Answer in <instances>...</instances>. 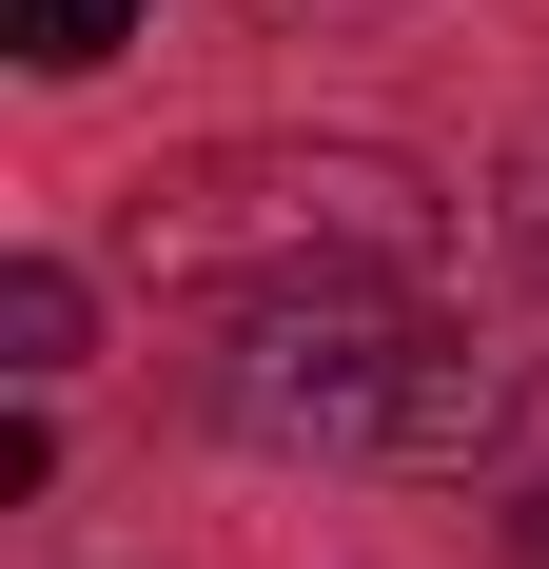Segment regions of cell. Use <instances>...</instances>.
<instances>
[{
	"label": "cell",
	"instance_id": "6da1fadb",
	"mask_svg": "<svg viewBox=\"0 0 549 569\" xmlns=\"http://www.w3.org/2000/svg\"><path fill=\"white\" fill-rule=\"evenodd\" d=\"M217 432L256 452H333V471H471L510 452L530 412V353L432 315L412 276H274V295H217V353H197Z\"/></svg>",
	"mask_w": 549,
	"mask_h": 569
},
{
	"label": "cell",
	"instance_id": "7a4b0ae2",
	"mask_svg": "<svg viewBox=\"0 0 549 569\" xmlns=\"http://www.w3.org/2000/svg\"><path fill=\"white\" fill-rule=\"evenodd\" d=\"M138 256H177V276L217 295H274V276H412L432 256V177L373 158V138H274V158H217V177H138Z\"/></svg>",
	"mask_w": 549,
	"mask_h": 569
},
{
	"label": "cell",
	"instance_id": "3957f363",
	"mask_svg": "<svg viewBox=\"0 0 549 569\" xmlns=\"http://www.w3.org/2000/svg\"><path fill=\"white\" fill-rule=\"evenodd\" d=\"M0 40L40 59V79H99V59L138 40V0H0Z\"/></svg>",
	"mask_w": 549,
	"mask_h": 569
},
{
	"label": "cell",
	"instance_id": "277c9868",
	"mask_svg": "<svg viewBox=\"0 0 549 569\" xmlns=\"http://www.w3.org/2000/svg\"><path fill=\"white\" fill-rule=\"evenodd\" d=\"M0 353L20 373H79V276L59 256H0Z\"/></svg>",
	"mask_w": 549,
	"mask_h": 569
},
{
	"label": "cell",
	"instance_id": "5b68a950",
	"mask_svg": "<svg viewBox=\"0 0 549 569\" xmlns=\"http://www.w3.org/2000/svg\"><path fill=\"white\" fill-rule=\"evenodd\" d=\"M491 236H510V256H530V276H549V118H530V138H510V158H491Z\"/></svg>",
	"mask_w": 549,
	"mask_h": 569
},
{
	"label": "cell",
	"instance_id": "8992f818",
	"mask_svg": "<svg viewBox=\"0 0 549 569\" xmlns=\"http://www.w3.org/2000/svg\"><path fill=\"white\" fill-rule=\"evenodd\" d=\"M510 550H530V569H549V491H530V511H510Z\"/></svg>",
	"mask_w": 549,
	"mask_h": 569
}]
</instances>
